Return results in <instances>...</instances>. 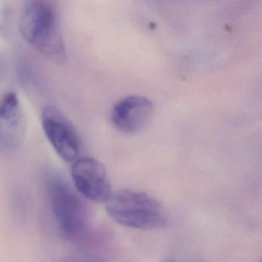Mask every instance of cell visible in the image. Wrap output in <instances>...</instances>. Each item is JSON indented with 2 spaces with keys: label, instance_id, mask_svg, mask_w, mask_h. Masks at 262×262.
Segmentation results:
<instances>
[{
  "label": "cell",
  "instance_id": "3957f363",
  "mask_svg": "<svg viewBox=\"0 0 262 262\" xmlns=\"http://www.w3.org/2000/svg\"><path fill=\"white\" fill-rule=\"evenodd\" d=\"M52 211L61 232L68 238L77 237L85 227L83 203L60 174L49 172L46 177Z\"/></svg>",
  "mask_w": 262,
  "mask_h": 262
},
{
  "label": "cell",
  "instance_id": "52a82bcc",
  "mask_svg": "<svg viewBox=\"0 0 262 262\" xmlns=\"http://www.w3.org/2000/svg\"><path fill=\"white\" fill-rule=\"evenodd\" d=\"M152 102L143 96H132L116 102L112 110L113 125L126 133H133L143 128L152 116Z\"/></svg>",
  "mask_w": 262,
  "mask_h": 262
},
{
  "label": "cell",
  "instance_id": "5b68a950",
  "mask_svg": "<svg viewBox=\"0 0 262 262\" xmlns=\"http://www.w3.org/2000/svg\"><path fill=\"white\" fill-rule=\"evenodd\" d=\"M72 177L76 190L92 202H106L112 194L110 179L105 167L96 159H76L72 167Z\"/></svg>",
  "mask_w": 262,
  "mask_h": 262
},
{
  "label": "cell",
  "instance_id": "7a4b0ae2",
  "mask_svg": "<svg viewBox=\"0 0 262 262\" xmlns=\"http://www.w3.org/2000/svg\"><path fill=\"white\" fill-rule=\"evenodd\" d=\"M108 215L124 226L141 230L163 228L168 216L160 202L146 193L121 189L112 192L106 202Z\"/></svg>",
  "mask_w": 262,
  "mask_h": 262
},
{
  "label": "cell",
  "instance_id": "8992f818",
  "mask_svg": "<svg viewBox=\"0 0 262 262\" xmlns=\"http://www.w3.org/2000/svg\"><path fill=\"white\" fill-rule=\"evenodd\" d=\"M25 113L15 93H7L0 99V146L6 149L19 148L26 136Z\"/></svg>",
  "mask_w": 262,
  "mask_h": 262
},
{
  "label": "cell",
  "instance_id": "277c9868",
  "mask_svg": "<svg viewBox=\"0 0 262 262\" xmlns=\"http://www.w3.org/2000/svg\"><path fill=\"white\" fill-rule=\"evenodd\" d=\"M42 129L58 156L67 162H75L80 151V139L70 119L54 105L43 108Z\"/></svg>",
  "mask_w": 262,
  "mask_h": 262
},
{
  "label": "cell",
  "instance_id": "6da1fadb",
  "mask_svg": "<svg viewBox=\"0 0 262 262\" xmlns=\"http://www.w3.org/2000/svg\"><path fill=\"white\" fill-rule=\"evenodd\" d=\"M19 30L25 41L49 60L57 64L67 61L59 13L53 3H27L21 14Z\"/></svg>",
  "mask_w": 262,
  "mask_h": 262
}]
</instances>
